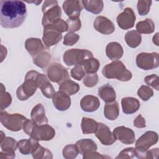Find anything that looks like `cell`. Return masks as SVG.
<instances>
[{
    "instance_id": "cell-13",
    "label": "cell",
    "mask_w": 159,
    "mask_h": 159,
    "mask_svg": "<svg viewBox=\"0 0 159 159\" xmlns=\"http://www.w3.org/2000/svg\"><path fill=\"white\" fill-rule=\"evenodd\" d=\"M94 134L102 145H111L116 141L109 127L102 122H98V127Z\"/></svg>"
},
{
    "instance_id": "cell-27",
    "label": "cell",
    "mask_w": 159,
    "mask_h": 159,
    "mask_svg": "<svg viewBox=\"0 0 159 159\" xmlns=\"http://www.w3.org/2000/svg\"><path fill=\"white\" fill-rule=\"evenodd\" d=\"M104 115L108 120H116L119 115V107L117 102L114 101L107 102L104 107Z\"/></svg>"
},
{
    "instance_id": "cell-19",
    "label": "cell",
    "mask_w": 159,
    "mask_h": 159,
    "mask_svg": "<svg viewBox=\"0 0 159 159\" xmlns=\"http://www.w3.org/2000/svg\"><path fill=\"white\" fill-rule=\"evenodd\" d=\"M100 106L99 99L93 95H86L82 98L80 101V106L82 110L86 112L96 111Z\"/></svg>"
},
{
    "instance_id": "cell-52",
    "label": "cell",
    "mask_w": 159,
    "mask_h": 159,
    "mask_svg": "<svg viewBox=\"0 0 159 159\" xmlns=\"http://www.w3.org/2000/svg\"><path fill=\"white\" fill-rule=\"evenodd\" d=\"M5 137H6V136H5L4 132H3L2 131H1V142L2 140H3Z\"/></svg>"
},
{
    "instance_id": "cell-50",
    "label": "cell",
    "mask_w": 159,
    "mask_h": 159,
    "mask_svg": "<svg viewBox=\"0 0 159 159\" xmlns=\"http://www.w3.org/2000/svg\"><path fill=\"white\" fill-rule=\"evenodd\" d=\"M109 158V157H106L101 155L99 153H98L96 151L91 152L86 154H83V158L84 159H91V158Z\"/></svg>"
},
{
    "instance_id": "cell-23",
    "label": "cell",
    "mask_w": 159,
    "mask_h": 159,
    "mask_svg": "<svg viewBox=\"0 0 159 159\" xmlns=\"http://www.w3.org/2000/svg\"><path fill=\"white\" fill-rule=\"evenodd\" d=\"M25 48L29 54L34 57L44 50V46L40 39L29 38L25 42Z\"/></svg>"
},
{
    "instance_id": "cell-29",
    "label": "cell",
    "mask_w": 159,
    "mask_h": 159,
    "mask_svg": "<svg viewBox=\"0 0 159 159\" xmlns=\"http://www.w3.org/2000/svg\"><path fill=\"white\" fill-rule=\"evenodd\" d=\"M79 90L80 85L70 79L64 81L60 83L59 86V91L66 94L68 96L75 94L79 91Z\"/></svg>"
},
{
    "instance_id": "cell-46",
    "label": "cell",
    "mask_w": 159,
    "mask_h": 159,
    "mask_svg": "<svg viewBox=\"0 0 159 159\" xmlns=\"http://www.w3.org/2000/svg\"><path fill=\"white\" fill-rule=\"evenodd\" d=\"M135 156V149L134 147L126 148L122 150L116 158H127L130 159Z\"/></svg>"
},
{
    "instance_id": "cell-40",
    "label": "cell",
    "mask_w": 159,
    "mask_h": 159,
    "mask_svg": "<svg viewBox=\"0 0 159 159\" xmlns=\"http://www.w3.org/2000/svg\"><path fill=\"white\" fill-rule=\"evenodd\" d=\"M152 1L140 0L137 2V11L140 16L147 15L150 9V6L152 5Z\"/></svg>"
},
{
    "instance_id": "cell-12",
    "label": "cell",
    "mask_w": 159,
    "mask_h": 159,
    "mask_svg": "<svg viewBox=\"0 0 159 159\" xmlns=\"http://www.w3.org/2000/svg\"><path fill=\"white\" fill-rule=\"evenodd\" d=\"M18 148V142L10 137H6L1 142L0 152L1 158H14L15 157V152Z\"/></svg>"
},
{
    "instance_id": "cell-47",
    "label": "cell",
    "mask_w": 159,
    "mask_h": 159,
    "mask_svg": "<svg viewBox=\"0 0 159 159\" xmlns=\"http://www.w3.org/2000/svg\"><path fill=\"white\" fill-rule=\"evenodd\" d=\"M48 25L52 27L53 28H54L55 29H56L57 30L60 32V33H63L66 31H68V26L66 22L63 20L61 19H60L55 21L53 24H52L50 25Z\"/></svg>"
},
{
    "instance_id": "cell-35",
    "label": "cell",
    "mask_w": 159,
    "mask_h": 159,
    "mask_svg": "<svg viewBox=\"0 0 159 159\" xmlns=\"http://www.w3.org/2000/svg\"><path fill=\"white\" fill-rule=\"evenodd\" d=\"M32 157L34 159H48V158H52L53 155L52 152L47 148H44L40 144L38 145V147L32 152Z\"/></svg>"
},
{
    "instance_id": "cell-39",
    "label": "cell",
    "mask_w": 159,
    "mask_h": 159,
    "mask_svg": "<svg viewBox=\"0 0 159 159\" xmlns=\"http://www.w3.org/2000/svg\"><path fill=\"white\" fill-rule=\"evenodd\" d=\"M99 81L98 75L96 73H86L83 78V83L88 88L94 87Z\"/></svg>"
},
{
    "instance_id": "cell-21",
    "label": "cell",
    "mask_w": 159,
    "mask_h": 159,
    "mask_svg": "<svg viewBox=\"0 0 159 159\" xmlns=\"http://www.w3.org/2000/svg\"><path fill=\"white\" fill-rule=\"evenodd\" d=\"M124 50L121 45L116 42L109 43L106 48V54L111 60H119L123 55Z\"/></svg>"
},
{
    "instance_id": "cell-20",
    "label": "cell",
    "mask_w": 159,
    "mask_h": 159,
    "mask_svg": "<svg viewBox=\"0 0 159 159\" xmlns=\"http://www.w3.org/2000/svg\"><path fill=\"white\" fill-rule=\"evenodd\" d=\"M121 105L122 111L125 114H132L136 112L140 108L139 101L132 97H125L122 99Z\"/></svg>"
},
{
    "instance_id": "cell-1",
    "label": "cell",
    "mask_w": 159,
    "mask_h": 159,
    "mask_svg": "<svg viewBox=\"0 0 159 159\" xmlns=\"http://www.w3.org/2000/svg\"><path fill=\"white\" fill-rule=\"evenodd\" d=\"M27 8L21 1H0V24L6 29L20 27L27 17Z\"/></svg>"
},
{
    "instance_id": "cell-38",
    "label": "cell",
    "mask_w": 159,
    "mask_h": 159,
    "mask_svg": "<svg viewBox=\"0 0 159 159\" xmlns=\"http://www.w3.org/2000/svg\"><path fill=\"white\" fill-rule=\"evenodd\" d=\"M137 95L141 99L147 101L153 96V91L149 86L142 85L138 89Z\"/></svg>"
},
{
    "instance_id": "cell-26",
    "label": "cell",
    "mask_w": 159,
    "mask_h": 159,
    "mask_svg": "<svg viewBox=\"0 0 159 159\" xmlns=\"http://www.w3.org/2000/svg\"><path fill=\"white\" fill-rule=\"evenodd\" d=\"M98 95L106 103L116 101V91L109 84H106L101 86L98 89Z\"/></svg>"
},
{
    "instance_id": "cell-41",
    "label": "cell",
    "mask_w": 159,
    "mask_h": 159,
    "mask_svg": "<svg viewBox=\"0 0 159 159\" xmlns=\"http://www.w3.org/2000/svg\"><path fill=\"white\" fill-rule=\"evenodd\" d=\"M66 23L68 26V32H75L79 30L81 27V22L79 17L68 18Z\"/></svg>"
},
{
    "instance_id": "cell-34",
    "label": "cell",
    "mask_w": 159,
    "mask_h": 159,
    "mask_svg": "<svg viewBox=\"0 0 159 159\" xmlns=\"http://www.w3.org/2000/svg\"><path fill=\"white\" fill-rule=\"evenodd\" d=\"M81 65L86 73H96L100 66V63L97 58L92 57L84 60Z\"/></svg>"
},
{
    "instance_id": "cell-30",
    "label": "cell",
    "mask_w": 159,
    "mask_h": 159,
    "mask_svg": "<svg viewBox=\"0 0 159 159\" xmlns=\"http://www.w3.org/2000/svg\"><path fill=\"white\" fill-rule=\"evenodd\" d=\"M125 40L130 48H137L142 42V35L137 30L128 31L125 35Z\"/></svg>"
},
{
    "instance_id": "cell-8",
    "label": "cell",
    "mask_w": 159,
    "mask_h": 159,
    "mask_svg": "<svg viewBox=\"0 0 159 159\" xmlns=\"http://www.w3.org/2000/svg\"><path fill=\"white\" fill-rule=\"evenodd\" d=\"M158 140V135L156 132L150 130L145 132L135 142V156L140 158L141 155L147 151L149 148L157 143Z\"/></svg>"
},
{
    "instance_id": "cell-51",
    "label": "cell",
    "mask_w": 159,
    "mask_h": 159,
    "mask_svg": "<svg viewBox=\"0 0 159 159\" xmlns=\"http://www.w3.org/2000/svg\"><path fill=\"white\" fill-rule=\"evenodd\" d=\"M152 41L153 42V43H155L157 46H158V33H156L155 35L153 37L152 39Z\"/></svg>"
},
{
    "instance_id": "cell-3",
    "label": "cell",
    "mask_w": 159,
    "mask_h": 159,
    "mask_svg": "<svg viewBox=\"0 0 159 159\" xmlns=\"http://www.w3.org/2000/svg\"><path fill=\"white\" fill-rule=\"evenodd\" d=\"M102 75L107 79H117L121 81L131 80L132 74L120 60H115L107 64L102 70Z\"/></svg>"
},
{
    "instance_id": "cell-33",
    "label": "cell",
    "mask_w": 159,
    "mask_h": 159,
    "mask_svg": "<svg viewBox=\"0 0 159 159\" xmlns=\"http://www.w3.org/2000/svg\"><path fill=\"white\" fill-rule=\"evenodd\" d=\"M98 122H97L94 119L84 117L82 118L81 124L82 132L84 134L95 133L98 127Z\"/></svg>"
},
{
    "instance_id": "cell-14",
    "label": "cell",
    "mask_w": 159,
    "mask_h": 159,
    "mask_svg": "<svg viewBox=\"0 0 159 159\" xmlns=\"http://www.w3.org/2000/svg\"><path fill=\"white\" fill-rule=\"evenodd\" d=\"M112 134L116 140H119L125 145L132 144L135 140V135L133 130L124 126L116 127Z\"/></svg>"
},
{
    "instance_id": "cell-10",
    "label": "cell",
    "mask_w": 159,
    "mask_h": 159,
    "mask_svg": "<svg viewBox=\"0 0 159 159\" xmlns=\"http://www.w3.org/2000/svg\"><path fill=\"white\" fill-rule=\"evenodd\" d=\"M48 78L52 82L58 84L70 79L67 70L60 63L55 62L49 65L47 68Z\"/></svg>"
},
{
    "instance_id": "cell-2",
    "label": "cell",
    "mask_w": 159,
    "mask_h": 159,
    "mask_svg": "<svg viewBox=\"0 0 159 159\" xmlns=\"http://www.w3.org/2000/svg\"><path fill=\"white\" fill-rule=\"evenodd\" d=\"M24 132L30 137L38 141H48L55 135V129L47 124L39 125L32 119H27L23 125Z\"/></svg>"
},
{
    "instance_id": "cell-45",
    "label": "cell",
    "mask_w": 159,
    "mask_h": 159,
    "mask_svg": "<svg viewBox=\"0 0 159 159\" xmlns=\"http://www.w3.org/2000/svg\"><path fill=\"white\" fill-rule=\"evenodd\" d=\"M159 77L158 75L153 74L151 75H148L145 76L144 81L145 83L155 89L157 91L159 90V83H158Z\"/></svg>"
},
{
    "instance_id": "cell-11",
    "label": "cell",
    "mask_w": 159,
    "mask_h": 159,
    "mask_svg": "<svg viewBox=\"0 0 159 159\" xmlns=\"http://www.w3.org/2000/svg\"><path fill=\"white\" fill-rule=\"evenodd\" d=\"M136 17L135 12L130 7H126L117 17L119 27L124 30H127L134 26Z\"/></svg>"
},
{
    "instance_id": "cell-31",
    "label": "cell",
    "mask_w": 159,
    "mask_h": 159,
    "mask_svg": "<svg viewBox=\"0 0 159 159\" xmlns=\"http://www.w3.org/2000/svg\"><path fill=\"white\" fill-rule=\"evenodd\" d=\"M136 30L139 34H149L155 30V24L151 19L147 18L144 20L140 21L136 24Z\"/></svg>"
},
{
    "instance_id": "cell-22",
    "label": "cell",
    "mask_w": 159,
    "mask_h": 159,
    "mask_svg": "<svg viewBox=\"0 0 159 159\" xmlns=\"http://www.w3.org/2000/svg\"><path fill=\"white\" fill-rule=\"evenodd\" d=\"M31 119L39 125L48 124V119L45 116V110L42 104L35 106L30 112Z\"/></svg>"
},
{
    "instance_id": "cell-16",
    "label": "cell",
    "mask_w": 159,
    "mask_h": 159,
    "mask_svg": "<svg viewBox=\"0 0 159 159\" xmlns=\"http://www.w3.org/2000/svg\"><path fill=\"white\" fill-rule=\"evenodd\" d=\"M93 26L96 31L104 35L111 34L115 31V25L113 22L104 16H97L94 21Z\"/></svg>"
},
{
    "instance_id": "cell-44",
    "label": "cell",
    "mask_w": 159,
    "mask_h": 159,
    "mask_svg": "<svg viewBox=\"0 0 159 159\" xmlns=\"http://www.w3.org/2000/svg\"><path fill=\"white\" fill-rule=\"evenodd\" d=\"M79 39V35L74 32H68L64 37L63 43L66 46H72L78 41Z\"/></svg>"
},
{
    "instance_id": "cell-7",
    "label": "cell",
    "mask_w": 159,
    "mask_h": 159,
    "mask_svg": "<svg viewBox=\"0 0 159 159\" xmlns=\"http://www.w3.org/2000/svg\"><path fill=\"white\" fill-rule=\"evenodd\" d=\"M27 119L20 114H9L6 111H1L0 120L1 124L7 129L17 132L23 128L24 123Z\"/></svg>"
},
{
    "instance_id": "cell-17",
    "label": "cell",
    "mask_w": 159,
    "mask_h": 159,
    "mask_svg": "<svg viewBox=\"0 0 159 159\" xmlns=\"http://www.w3.org/2000/svg\"><path fill=\"white\" fill-rule=\"evenodd\" d=\"M52 102L54 107L60 111H66L71 106L70 96L60 91L55 92L53 94Z\"/></svg>"
},
{
    "instance_id": "cell-24",
    "label": "cell",
    "mask_w": 159,
    "mask_h": 159,
    "mask_svg": "<svg viewBox=\"0 0 159 159\" xmlns=\"http://www.w3.org/2000/svg\"><path fill=\"white\" fill-rule=\"evenodd\" d=\"M39 145V141L31 137L28 139H22L18 142V148L22 155L31 154Z\"/></svg>"
},
{
    "instance_id": "cell-32",
    "label": "cell",
    "mask_w": 159,
    "mask_h": 159,
    "mask_svg": "<svg viewBox=\"0 0 159 159\" xmlns=\"http://www.w3.org/2000/svg\"><path fill=\"white\" fill-rule=\"evenodd\" d=\"M32 58L33 63L36 66L41 68H43L49 64L51 60V55L48 52L45 51L44 50L36 55L32 57Z\"/></svg>"
},
{
    "instance_id": "cell-43",
    "label": "cell",
    "mask_w": 159,
    "mask_h": 159,
    "mask_svg": "<svg viewBox=\"0 0 159 159\" xmlns=\"http://www.w3.org/2000/svg\"><path fill=\"white\" fill-rule=\"evenodd\" d=\"M41 91L44 96L47 98H52L53 94L55 93V89L49 80L45 82L40 88Z\"/></svg>"
},
{
    "instance_id": "cell-6",
    "label": "cell",
    "mask_w": 159,
    "mask_h": 159,
    "mask_svg": "<svg viewBox=\"0 0 159 159\" xmlns=\"http://www.w3.org/2000/svg\"><path fill=\"white\" fill-rule=\"evenodd\" d=\"M93 57V53L88 50L71 48L64 53L63 60L67 66H71L81 65L84 60Z\"/></svg>"
},
{
    "instance_id": "cell-28",
    "label": "cell",
    "mask_w": 159,
    "mask_h": 159,
    "mask_svg": "<svg viewBox=\"0 0 159 159\" xmlns=\"http://www.w3.org/2000/svg\"><path fill=\"white\" fill-rule=\"evenodd\" d=\"M83 7L88 12L99 14L103 9L104 2L102 0H89V1H81Z\"/></svg>"
},
{
    "instance_id": "cell-36",
    "label": "cell",
    "mask_w": 159,
    "mask_h": 159,
    "mask_svg": "<svg viewBox=\"0 0 159 159\" xmlns=\"http://www.w3.org/2000/svg\"><path fill=\"white\" fill-rule=\"evenodd\" d=\"M12 102V96L6 91V88L2 83H1V91H0V104L1 111L9 107Z\"/></svg>"
},
{
    "instance_id": "cell-15",
    "label": "cell",
    "mask_w": 159,
    "mask_h": 159,
    "mask_svg": "<svg viewBox=\"0 0 159 159\" xmlns=\"http://www.w3.org/2000/svg\"><path fill=\"white\" fill-rule=\"evenodd\" d=\"M62 39V34L52 27H43L42 40L45 47H50L57 44Z\"/></svg>"
},
{
    "instance_id": "cell-42",
    "label": "cell",
    "mask_w": 159,
    "mask_h": 159,
    "mask_svg": "<svg viewBox=\"0 0 159 159\" xmlns=\"http://www.w3.org/2000/svg\"><path fill=\"white\" fill-rule=\"evenodd\" d=\"M70 73L72 78L78 81L81 80L86 75V72L83 67L81 65H78L75 66L71 70Z\"/></svg>"
},
{
    "instance_id": "cell-37",
    "label": "cell",
    "mask_w": 159,
    "mask_h": 159,
    "mask_svg": "<svg viewBox=\"0 0 159 159\" xmlns=\"http://www.w3.org/2000/svg\"><path fill=\"white\" fill-rule=\"evenodd\" d=\"M62 154L65 159H73L78 156L79 150L76 145L69 144L63 148Z\"/></svg>"
},
{
    "instance_id": "cell-4",
    "label": "cell",
    "mask_w": 159,
    "mask_h": 159,
    "mask_svg": "<svg viewBox=\"0 0 159 159\" xmlns=\"http://www.w3.org/2000/svg\"><path fill=\"white\" fill-rule=\"evenodd\" d=\"M39 73L30 70L26 73L24 83L16 90V96L20 101H25L33 96L38 87L37 78Z\"/></svg>"
},
{
    "instance_id": "cell-49",
    "label": "cell",
    "mask_w": 159,
    "mask_h": 159,
    "mask_svg": "<svg viewBox=\"0 0 159 159\" xmlns=\"http://www.w3.org/2000/svg\"><path fill=\"white\" fill-rule=\"evenodd\" d=\"M134 125L137 128H144L146 127V122L141 114L138 115L134 120Z\"/></svg>"
},
{
    "instance_id": "cell-48",
    "label": "cell",
    "mask_w": 159,
    "mask_h": 159,
    "mask_svg": "<svg viewBox=\"0 0 159 159\" xmlns=\"http://www.w3.org/2000/svg\"><path fill=\"white\" fill-rule=\"evenodd\" d=\"M158 148H155L151 149L150 150L146 151L144 153H143L140 159H148V158H157L158 155Z\"/></svg>"
},
{
    "instance_id": "cell-5",
    "label": "cell",
    "mask_w": 159,
    "mask_h": 159,
    "mask_svg": "<svg viewBox=\"0 0 159 159\" xmlns=\"http://www.w3.org/2000/svg\"><path fill=\"white\" fill-rule=\"evenodd\" d=\"M42 11L43 14L42 20L43 27L50 25L61 19V10L57 1H45L42 7Z\"/></svg>"
},
{
    "instance_id": "cell-9",
    "label": "cell",
    "mask_w": 159,
    "mask_h": 159,
    "mask_svg": "<svg viewBox=\"0 0 159 159\" xmlns=\"http://www.w3.org/2000/svg\"><path fill=\"white\" fill-rule=\"evenodd\" d=\"M137 66L144 70H150L158 68L159 65L158 53L157 52H142L136 57Z\"/></svg>"
},
{
    "instance_id": "cell-25",
    "label": "cell",
    "mask_w": 159,
    "mask_h": 159,
    "mask_svg": "<svg viewBox=\"0 0 159 159\" xmlns=\"http://www.w3.org/2000/svg\"><path fill=\"white\" fill-rule=\"evenodd\" d=\"M75 145L79 150V153L82 155L96 151L98 149L96 143L91 139H83L79 140L76 142Z\"/></svg>"
},
{
    "instance_id": "cell-18",
    "label": "cell",
    "mask_w": 159,
    "mask_h": 159,
    "mask_svg": "<svg viewBox=\"0 0 159 159\" xmlns=\"http://www.w3.org/2000/svg\"><path fill=\"white\" fill-rule=\"evenodd\" d=\"M63 9L68 18L79 17L83 9L81 1H65L62 5Z\"/></svg>"
}]
</instances>
